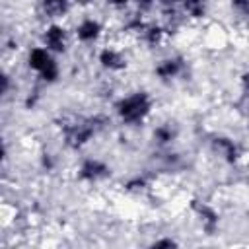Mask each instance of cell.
<instances>
[{"mask_svg": "<svg viewBox=\"0 0 249 249\" xmlns=\"http://www.w3.org/2000/svg\"><path fill=\"white\" fill-rule=\"evenodd\" d=\"M93 58L97 68L107 76H121L130 66L128 51L123 45H115V43H101L95 49Z\"/></svg>", "mask_w": 249, "mask_h": 249, "instance_id": "obj_6", "label": "cell"}, {"mask_svg": "<svg viewBox=\"0 0 249 249\" xmlns=\"http://www.w3.org/2000/svg\"><path fill=\"white\" fill-rule=\"evenodd\" d=\"M150 245L152 247H175V245H179V241L171 235H160L154 241H150Z\"/></svg>", "mask_w": 249, "mask_h": 249, "instance_id": "obj_21", "label": "cell"}, {"mask_svg": "<svg viewBox=\"0 0 249 249\" xmlns=\"http://www.w3.org/2000/svg\"><path fill=\"white\" fill-rule=\"evenodd\" d=\"M206 148L218 161H222L224 165H230V167H237L245 156L243 144L239 140H235L233 136L224 134V132L210 134L206 138Z\"/></svg>", "mask_w": 249, "mask_h": 249, "instance_id": "obj_7", "label": "cell"}, {"mask_svg": "<svg viewBox=\"0 0 249 249\" xmlns=\"http://www.w3.org/2000/svg\"><path fill=\"white\" fill-rule=\"evenodd\" d=\"M152 183H154V177L146 171H138L134 175H128L124 181H123V191L130 196H142L146 193L152 191Z\"/></svg>", "mask_w": 249, "mask_h": 249, "instance_id": "obj_14", "label": "cell"}, {"mask_svg": "<svg viewBox=\"0 0 249 249\" xmlns=\"http://www.w3.org/2000/svg\"><path fill=\"white\" fill-rule=\"evenodd\" d=\"M37 43L56 56H66L74 45L72 27H68L64 21H45L37 35Z\"/></svg>", "mask_w": 249, "mask_h": 249, "instance_id": "obj_4", "label": "cell"}, {"mask_svg": "<svg viewBox=\"0 0 249 249\" xmlns=\"http://www.w3.org/2000/svg\"><path fill=\"white\" fill-rule=\"evenodd\" d=\"M39 167L45 173H53L58 167V156L53 154L51 150H41V154H39Z\"/></svg>", "mask_w": 249, "mask_h": 249, "instance_id": "obj_18", "label": "cell"}, {"mask_svg": "<svg viewBox=\"0 0 249 249\" xmlns=\"http://www.w3.org/2000/svg\"><path fill=\"white\" fill-rule=\"evenodd\" d=\"M183 2H185V0H161V6H165V8H179ZM161 6H160V8H161Z\"/></svg>", "mask_w": 249, "mask_h": 249, "instance_id": "obj_22", "label": "cell"}, {"mask_svg": "<svg viewBox=\"0 0 249 249\" xmlns=\"http://www.w3.org/2000/svg\"><path fill=\"white\" fill-rule=\"evenodd\" d=\"M189 212L193 214L195 222L198 224V228L204 235L210 237V235H216L220 231L222 216H220V210L212 202H208L200 196H193L189 200Z\"/></svg>", "mask_w": 249, "mask_h": 249, "instance_id": "obj_10", "label": "cell"}, {"mask_svg": "<svg viewBox=\"0 0 249 249\" xmlns=\"http://www.w3.org/2000/svg\"><path fill=\"white\" fill-rule=\"evenodd\" d=\"M134 41H138L148 51H156V49H161L169 41V33H167L165 25L160 19H152L150 18Z\"/></svg>", "mask_w": 249, "mask_h": 249, "instance_id": "obj_12", "label": "cell"}, {"mask_svg": "<svg viewBox=\"0 0 249 249\" xmlns=\"http://www.w3.org/2000/svg\"><path fill=\"white\" fill-rule=\"evenodd\" d=\"M179 136H181V126L173 119H163V121L156 123L150 130V142L156 150L173 148L175 142L179 140Z\"/></svg>", "mask_w": 249, "mask_h": 249, "instance_id": "obj_11", "label": "cell"}, {"mask_svg": "<svg viewBox=\"0 0 249 249\" xmlns=\"http://www.w3.org/2000/svg\"><path fill=\"white\" fill-rule=\"evenodd\" d=\"M105 33H107V27H105L103 19L93 14L82 16L72 25L74 43L80 47H99L105 39Z\"/></svg>", "mask_w": 249, "mask_h": 249, "instance_id": "obj_9", "label": "cell"}, {"mask_svg": "<svg viewBox=\"0 0 249 249\" xmlns=\"http://www.w3.org/2000/svg\"><path fill=\"white\" fill-rule=\"evenodd\" d=\"M189 72H191V64L187 56L181 53H169L160 56L152 68V76L160 84H173L179 80H187Z\"/></svg>", "mask_w": 249, "mask_h": 249, "instance_id": "obj_8", "label": "cell"}, {"mask_svg": "<svg viewBox=\"0 0 249 249\" xmlns=\"http://www.w3.org/2000/svg\"><path fill=\"white\" fill-rule=\"evenodd\" d=\"M74 6V0H37V14L45 21H64Z\"/></svg>", "mask_w": 249, "mask_h": 249, "instance_id": "obj_13", "label": "cell"}, {"mask_svg": "<svg viewBox=\"0 0 249 249\" xmlns=\"http://www.w3.org/2000/svg\"><path fill=\"white\" fill-rule=\"evenodd\" d=\"M156 111V97L150 89L134 88L111 101V115L115 123L124 128H140L144 126Z\"/></svg>", "mask_w": 249, "mask_h": 249, "instance_id": "obj_2", "label": "cell"}, {"mask_svg": "<svg viewBox=\"0 0 249 249\" xmlns=\"http://www.w3.org/2000/svg\"><path fill=\"white\" fill-rule=\"evenodd\" d=\"M160 6H161V0H134L132 2V10H136L138 14L146 18H152L154 12H160Z\"/></svg>", "mask_w": 249, "mask_h": 249, "instance_id": "obj_17", "label": "cell"}, {"mask_svg": "<svg viewBox=\"0 0 249 249\" xmlns=\"http://www.w3.org/2000/svg\"><path fill=\"white\" fill-rule=\"evenodd\" d=\"M226 4L235 23L249 27V0H226Z\"/></svg>", "mask_w": 249, "mask_h": 249, "instance_id": "obj_16", "label": "cell"}, {"mask_svg": "<svg viewBox=\"0 0 249 249\" xmlns=\"http://www.w3.org/2000/svg\"><path fill=\"white\" fill-rule=\"evenodd\" d=\"M103 2H105V6H107L111 12H115V14H124V12L132 10V2H134V0H103Z\"/></svg>", "mask_w": 249, "mask_h": 249, "instance_id": "obj_20", "label": "cell"}, {"mask_svg": "<svg viewBox=\"0 0 249 249\" xmlns=\"http://www.w3.org/2000/svg\"><path fill=\"white\" fill-rule=\"evenodd\" d=\"M179 12L187 23H198L210 14V0H185L179 6Z\"/></svg>", "mask_w": 249, "mask_h": 249, "instance_id": "obj_15", "label": "cell"}, {"mask_svg": "<svg viewBox=\"0 0 249 249\" xmlns=\"http://www.w3.org/2000/svg\"><path fill=\"white\" fill-rule=\"evenodd\" d=\"M74 4H76V6H80V8H86V6L93 4V0H74Z\"/></svg>", "mask_w": 249, "mask_h": 249, "instance_id": "obj_23", "label": "cell"}, {"mask_svg": "<svg viewBox=\"0 0 249 249\" xmlns=\"http://www.w3.org/2000/svg\"><path fill=\"white\" fill-rule=\"evenodd\" d=\"M237 89H239V99L249 103V68L239 72V76H237Z\"/></svg>", "mask_w": 249, "mask_h": 249, "instance_id": "obj_19", "label": "cell"}, {"mask_svg": "<svg viewBox=\"0 0 249 249\" xmlns=\"http://www.w3.org/2000/svg\"><path fill=\"white\" fill-rule=\"evenodd\" d=\"M25 70L33 76V80L39 86H54L62 80V64L60 56L53 54L49 49H45L41 43H35L25 49L23 54Z\"/></svg>", "mask_w": 249, "mask_h": 249, "instance_id": "obj_3", "label": "cell"}, {"mask_svg": "<svg viewBox=\"0 0 249 249\" xmlns=\"http://www.w3.org/2000/svg\"><path fill=\"white\" fill-rule=\"evenodd\" d=\"M113 123V115L101 111L91 115H68L58 124V136L68 152H82L97 136L105 134Z\"/></svg>", "mask_w": 249, "mask_h": 249, "instance_id": "obj_1", "label": "cell"}, {"mask_svg": "<svg viewBox=\"0 0 249 249\" xmlns=\"http://www.w3.org/2000/svg\"><path fill=\"white\" fill-rule=\"evenodd\" d=\"M74 177L78 183L86 187L103 185L105 181L113 177V165L105 158H99V156H82L76 163Z\"/></svg>", "mask_w": 249, "mask_h": 249, "instance_id": "obj_5", "label": "cell"}]
</instances>
